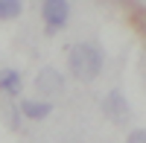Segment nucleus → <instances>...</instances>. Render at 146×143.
<instances>
[{
	"instance_id": "nucleus-1",
	"label": "nucleus",
	"mask_w": 146,
	"mask_h": 143,
	"mask_svg": "<svg viewBox=\"0 0 146 143\" xmlns=\"http://www.w3.org/2000/svg\"><path fill=\"white\" fill-rule=\"evenodd\" d=\"M102 64H105V56H102L100 47L91 44V41L73 44L70 53H67V70H70V76L79 79V82H94L102 73Z\"/></svg>"
},
{
	"instance_id": "nucleus-2",
	"label": "nucleus",
	"mask_w": 146,
	"mask_h": 143,
	"mask_svg": "<svg viewBox=\"0 0 146 143\" xmlns=\"http://www.w3.org/2000/svg\"><path fill=\"white\" fill-rule=\"evenodd\" d=\"M41 18H44V26L47 32H56V29H62L64 23L70 21V3L67 0H44L41 3Z\"/></svg>"
},
{
	"instance_id": "nucleus-3",
	"label": "nucleus",
	"mask_w": 146,
	"mask_h": 143,
	"mask_svg": "<svg viewBox=\"0 0 146 143\" xmlns=\"http://www.w3.org/2000/svg\"><path fill=\"white\" fill-rule=\"evenodd\" d=\"M35 91H38L41 97H47V102H50L53 97H58V93H64V76H62V70L41 67L38 76H35Z\"/></svg>"
},
{
	"instance_id": "nucleus-4",
	"label": "nucleus",
	"mask_w": 146,
	"mask_h": 143,
	"mask_svg": "<svg viewBox=\"0 0 146 143\" xmlns=\"http://www.w3.org/2000/svg\"><path fill=\"white\" fill-rule=\"evenodd\" d=\"M102 114H105L111 123H126L129 117H131V108H129V102H126V97H123V91H120V88L108 91L105 97H102Z\"/></svg>"
},
{
	"instance_id": "nucleus-5",
	"label": "nucleus",
	"mask_w": 146,
	"mask_h": 143,
	"mask_svg": "<svg viewBox=\"0 0 146 143\" xmlns=\"http://www.w3.org/2000/svg\"><path fill=\"white\" fill-rule=\"evenodd\" d=\"M18 108H21L23 120H47L53 114V102H47V99H21Z\"/></svg>"
},
{
	"instance_id": "nucleus-6",
	"label": "nucleus",
	"mask_w": 146,
	"mask_h": 143,
	"mask_svg": "<svg viewBox=\"0 0 146 143\" xmlns=\"http://www.w3.org/2000/svg\"><path fill=\"white\" fill-rule=\"evenodd\" d=\"M23 91V76L15 67H0V93L3 97H18Z\"/></svg>"
},
{
	"instance_id": "nucleus-7",
	"label": "nucleus",
	"mask_w": 146,
	"mask_h": 143,
	"mask_svg": "<svg viewBox=\"0 0 146 143\" xmlns=\"http://www.w3.org/2000/svg\"><path fill=\"white\" fill-rule=\"evenodd\" d=\"M0 111H3L9 128H12V132H18V128H21V120H23V117H21V108H18L15 102H3V105H0Z\"/></svg>"
},
{
	"instance_id": "nucleus-8",
	"label": "nucleus",
	"mask_w": 146,
	"mask_h": 143,
	"mask_svg": "<svg viewBox=\"0 0 146 143\" xmlns=\"http://www.w3.org/2000/svg\"><path fill=\"white\" fill-rule=\"evenodd\" d=\"M23 12V3L21 0H0V21H12Z\"/></svg>"
},
{
	"instance_id": "nucleus-9",
	"label": "nucleus",
	"mask_w": 146,
	"mask_h": 143,
	"mask_svg": "<svg viewBox=\"0 0 146 143\" xmlns=\"http://www.w3.org/2000/svg\"><path fill=\"white\" fill-rule=\"evenodd\" d=\"M126 143H146V128H135V132H129Z\"/></svg>"
},
{
	"instance_id": "nucleus-10",
	"label": "nucleus",
	"mask_w": 146,
	"mask_h": 143,
	"mask_svg": "<svg viewBox=\"0 0 146 143\" xmlns=\"http://www.w3.org/2000/svg\"><path fill=\"white\" fill-rule=\"evenodd\" d=\"M140 76L146 82V44H143V53H140Z\"/></svg>"
}]
</instances>
